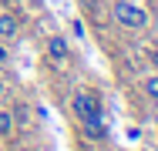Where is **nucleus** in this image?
Listing matches in <instances>:
<instances>
[{"mask_svg":"<svg viewBox=\"0 0 158 151\" xmlns=\"http://www.w3.org/2000/svg\"><path fill=\"white\" fill-rule=\"evenodd\" d=\"M111 14H114V20H118L121 27H128V30L148 27V10H145L138 0H114Z\"/></svg>","mask_w":158,"mask_h":151,"instance_id":"f257e3e1","label":"nucleus"},{"mask_svg":"<svg viewBox=\"0 0 158 151\" xmlns=\"http://www.w3.org/2000/svg\"><path fill=\"white\" fill-rule=\"evenodd\" d=\"M71 111H74V118H77V121L104 118V111H101V101H98V94H91V91H77V94L71 97Z\"/></svg>","mask_w":158,"mask_h":151,"instance_id":"f03ea898","label":"nucleus"},{"mask_svg":"<svg viewBox=\"0 0 158 151\" xmlns=\"http://www.w3.org/2000/svg\"><path fill=\"white\" fill-rule=\"evenodd\" d=\"M47 54H51L54 60H67V57H71V44H67V37H61V34L47 37Z\"/></svg>","mask_w":158,"mask_h":151,"instance_id":"7ed1b4c3","label":"nucleus"},{"mask_svg":"<svg viewBox=\"0 0 158 151\" xmlns=\"http://www.w3.org/2000/svg\"><path fill=\"white\" fill-rule=\"evenodd\" d=\"M17 34H20V20H17L14 14L0 10V40H14Z\"/></svg>","mask_w":158,"mask_h":151,"instance_id":"20e7f679","label":"nucleus"},{"mask_svg":"<svg viewBox=\"0 0 158 151\" xmlns=\"http://www.w3.org/2000/svg\"><path fill=\"white\" fill-rule=\"evenodd\" d=\"M81 128H84V138H91V141H101V138H108L104 118H88V121H81Z\"/></svg>","mask_w":158,"mask_h":151,"instance_id":"39448f33","label":"nucleus"},{"mask_svg":"<svg viewBox=\"0 0 158 151\" xmlns=\"http://www.w3.org/2000/svg\"><path fill=\"white\" fill-rule=\"evenodd\" d=\"M7 134H14V114L7 108H0V138H7Z\"/></svg>","mask_w":158,"mask_h":151,"instance_id":"423d86ee","label":"nucleus"},{"mask_svg":"<svg viewBox=\"0 0 158 151\" xmlns=\"http://www.w3.org/2000/svg\"><path fill=\"white\" fill-rule=\"evenodd\" d=\"M10 114H14V128H24V124L31 121V108H27V104H17Z\"/></svg>","mask_w":158,"mask_h":151,"instance_id":"0eeeda50","label":"nucleus"},{"mask_svg":"<svg viewBox=\"0 0 158 151\" xmlns=\"http://www.w3.org/2000/svg\"><path fill=\"white\" fill-rule=\"evenodd\" d=\"M145 94H148V101L158 108V77H148V81H145Z\"/></svg>","mask_w":158,"mask_h":151,"instance_id":"6e6552de","label":"nucleus"},{"mask_svg":"<svg viewBox=\"0 0 158 151\" xmlns=\"http://www.w3.org/2000/svg\"><path fill=\"white\" fill-rule=\"evenodd\" d=\"M10 64V51H7V44L0 40V67H7Z\"/></svg>","mask_w":158,"mask_h":151,"instance_id":"1a4fd4ad","label":"nucleus"},{"mask_svg":"<svg viewBox=\"0 0 158 151\" xmlns=\"http://www.w3.org/2000/svg\"><path fill=\"white\" fill-rule=\"evenodd\" d=\"M71 30H74V37H84V24L81 20H71Z\"/></svg>","mask_w":158,"mask_h":151,"instance_id":"9d476101","label":"nucleus"},{"mask_svg":"<svg viewBox=\"0 0 158 151\" xmlns=\"http://www.w3.org/2000/svg\"><path fill=\"white\" fill-rule=\"evenodd\" d=\"M0 88H3V81H0Z\"/></svg>","mask_w":158,"mask_h":151,"instance_id":"9b49d317","label":"nucleus"},{"mask_svg":"<svg viewBox=\"0 0 158 151\" xmlns=\"http://www.w3.org/2000/svg\"><path fill=\"white\" fill-rule=\"evenodd\" d=\"M155 60H158V54H155Z\"/></svg>","mask_w":158,"mask_h":151,"instance_id":"f8f14e48","label":"nucleus"}]
</instances>
